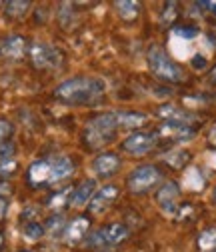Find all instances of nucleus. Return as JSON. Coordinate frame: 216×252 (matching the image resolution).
<instances>
[{
	"label": "nucleus",
	"mask_w": 216,
	"mask_h": 252,
	"mask_svg": "<svg viewBox=\"0 0 216 252\" xmlns=\"http://www.w3.org/2000/svg\"><path fill=\"white\" fill-rule=\"evenodd\" d=\"M106 94V82L98 76H72L54 88V98L66 106H96Z\"/></svg>",
	"instance_id": "f257e3e1"
},
{
	"label": "nucleus",
	"mask_w": 216,
	"mask_h": 252,
	"mask_svg": "<svg viewBox=\"0 0 216 252\" xmlns=\"http://www.w3.org/2000/svg\"><path fill=\"white\" fill-rule=\"evenodd\" d=\"M192 66H194V68H204V66H206V58L200 56V54H196V56L192 58Z\"/></svg>",
	"instance_id": "2f4dec72"
},
{
	"label": "nucleus",
	"mask_w": 216,
	"mask_h": 252,
	"mask_svg": "<svg viewBox=\"0 0 216 252\" xmlns=\"http://www.w3.org/2000/svg\"><path fill=\"white\" fill-rule=\"evenodd\" d=\"M30 8V2L26 0H12V2H6L4 4V12L8 18H22Z\"/></svg>",
	"instance_id": "4be33fe9"
},
{
	"label": "nucleus",
	"mask_w": 216,
	"mask_h": 252,
	"mask_svg": "<svg viewBox=\"0 0 216 252\" xmlns=\"http://www.w3.org/2000/svg\"><path fill=\"white\" fill-rule=\"evenodd\" d=\"M174 34L184 38V40H192L194 36H198V28H194V26H178V28H174Z\"/></svg>",
	"instance_id": "bb28decb"
},
{
	"label": "nucleus",
	"mask_w": 216,
	"mask_h": 252,
	"mask_svg": "<svg viewBox=\"0 0 216 252\" xmlns=\"http://www.w3.org/2000/svg\"><path fill=\"white\" fill-rule=\"evenodd\" d=\"M50 178H52V166L50 160H34L28 166L26 172V180L32 188H42V186H50Z\"/></svg>",
	"instance_id": "9b49d317"
},
{
	"label": "nucleus",
	"mask_w": 216,
	"mask_h": 252,
	"mask_svg": "<svg viewBox=\"0 0 216 252\" xmlns=\"http://www.w3.org/2000/svg\"><path fill=\"white\" fill-rule=\"evenodd\" d=\"M50 166H52V178H50V186L58 184L66 180L68 176H72L74 172V162L68 158V156H56V158H50Z\"/></svg>",
	"instance_id": "dca6fc26"
},
{
	"label": "nucleus",
	"mask_w": 216,
	"mask_h": 252,
	"mask_svg": "<svg viewBox=\"0 0 216 252\" xmlns=\"http://www.w3.org/2000/svg\"><path fill=\"white\" fill-rule=\"evenodd\" d=\"M202 6H206V10H210L212 14H216V2H200Z\"/></svg>",
	"instance_id": "473e14b6"
},
{
	"label": "nucleus",
	"mask_w": 216,
	"mask_h": 252,
	"mask_svg": "<svg viewBox=\"0 0 216 252\" xmlns=\"http://www.w3.org/2000/svg\"><path fill=\"white\" fill-rule=\"evenodd\" d=\"M212 200H214V204H216V188H214V192H212Z\"/></svg>",
	"instance_id": "e433bc0d"
},
{
	"label": "nucleus",
	"mask_w": 216,
	"mask_h": 252,
	"mask_svg": "<svg viewBox=\"0 0 216 252\" xmlns=\"http://www.w3.org/2000/svg\"><path fill=\"white\" fill-rule=\"evenodd\" d=\"M88 228H90V220L88 218H76V220H72V222L66 226L64 234H62L64 236V242L70 244V246H74L78 242H84L86 236H88Z\"/></svg>",
	"instance_id": "2eb2a0df"
},
{
	"label": "nucleus",
	"mask_w": 216,
	"mask_h": 252,
	"mask_svg": "<svg viewBox=\"0 0 216 252\" xmlns=\"http://www.w3.org/2000/svg\"><path fill=\"white\" fill-rule=\"evenodd\" d=\"M30 52V60H32V64L40 70H46V68H54L58 66L60 62V54L54 46H50L48 42L44 40H34L28 48Z\"/></svg>",
	"instance_id": "0eeeda50"
},
{
	"label": "nucleus",
	"mask_w": 216,
	"mask_h": 252,
	"mask_svg": "<svg viewBox=\"0 0 216 252\" xmlns=\"http://www.w3.org/2000/svg\"><path fill=\"white\" fill-rule=\"evenodd\" d=\"M210 80L216 84V66H214V68H212V72H210Z\"/></svg>",
	"instance_id": "c9c22d12"
},
{
	"label": "nucleus",
	"mask_w": 216,
	"mask_h": 252,
	"mask_svg": "<svg viewBox=\"0 0 216 252\" xmlns=\"http://www.w3.org/2000/svg\"><path fill=\"white\" fill-rule=\"evenodd\" d=\"M2 250H4V234L0 232V252H2Z\"/></svg>",
	"instance_id": "f704fd0d"
},
{
	"label": "nucleus",
	"mask_w": 216,
	"mask_h": 252,
	"mask_svg": "<svg viewBox=\"0 0 216 252\" xmlns=\"http://www.w3.org/2000/svg\"><path fill=\"white\" fill-rule=\"evenodd\" d=\"M90 168H92V172H94L96 178L106 180V178L114 176L120 170V158L112 152H104V154H98L96 158L92 160Z\"/></svg>",
	"instance_id": "9d476101"
},
{
	"label": "nucleus",
	"mask_w": 216,
	"mask_h": 252,
	"mask_svg": "<svg viewBox=\"0 0 216 252\" xmlns=\"http://www.w3.org/2000/svg\"><path fill=\"white\" fill-rule=\"evenodd\" d=\"M118 194H120L118 186H114V184H106V186H102L100 190H96L94 196L90 198V202H88V212H90L92 216H100V214H104V212L116 202Z\"/></svg>",
	"instance_id": "6e6552de"
},
{
	"label": "nucleus",
	"mask_w": 216,
	"mask_h": 252,
	"mask_svg": "<svg viewBox=\"0 0 216 252\" xmlns=\"http://www.w3.org/2000/svg\"><path fill=\"white\" fill-rule=\"evenodd\" d=\"M126 238H128V226L120 224V222H112V224L102 226L96 232L88 234L86 240H84V246L90 248V250H102V248L116 246L120 242H124Z\"/></svg>",
	"instance_id": "20e7f679"
},
{
	"label": "nucleus",
	"mask_w": 216,
	"mask_h": 252,
	"mask_svg": "<svg viewBox=\"0 0 216 252\" xmlns=\"http://www.w3.org/2000/svg\"><path fill=\"white\" fill-rule=\"evenodd\" d=\"M210 252H216V248H212V250H210Z\"/></svg>",
	"instance_id": "4c0bfd02"
},
{
	"label": "nucleus",
	"mask_w": 216,
	"mask_h": 252,
	"mask_svg": "<svg viewBox=\"0 0 216 252\" xmlns=\"http://www.w3.org/2000/svg\"><path fill=\"white\" fill-rule=\"evenodd\" d=\"M118 118V126L120 128H138V126L146 124L148 116L142 112H134V110H120L116 112Z\"/></svg>",
	"instance_id": "a211bd4d"
},
{
	"label": "nucleus",
	"mask_w": 216,
	"mask_h": 252,
	"mask_svg": "<svg viewBox=\"0 0 216 252\" xmlns=\"http://www.w3.org/2000/svg\"><path fill=\"white\" fill-rule=\"evenodd\" d=\"M156 114L164 120V122H184V124H192L196 120L194 114H190L188 110H184V108H178L174 104H164L156 110Z\"/></svg>",
	"instance_id": "f3484780"
},
{
	"label": "nucleus",
	"mask_w": 216,
	"mask_h": 252,
	"mask_svg": "<svg viewBox=\"0 0 216 252\" xmlns=\"http://www.w3.org/2000/svg\"><path fill=\"white\" fill-rule=\"evenodd\" d=\"M14 136V124L6 118H0V142H10Z\"/></svg>",
	"instance_id": "a878e982"
},
{
	"label": "nucleus",
	"mask_w": 216,
	"mask_h": 252,
	"mask_svg": "<svg viewBox=\"0 0 216 252\" xmlns=\"http://www.w3.org/2000/svg\"><path fill=\"white\" fill-rule=\"evenodd\" d=\"M176 2H166L164 10H162V24H172L174 16H176Z\"/></svg>",
	"instance_id": "c756f323"
},
{
	"label": "nucleus",
	"mask_w": 216,
	"mask_h": 252,
	"mask_svg": "<svg viewBox=\"0 0 216 252\" xmlns=\"http://www.w3.org/2000/svg\"><path fill=\"white\" fill-rule=\"evenodd\" d=\"M20 252H30V250H20Z\"/></svg>",
	"instance_id": "58836bf2"
},
{
	"label": "nucleus",
	"mask_w": 216,
	"mask_h": 252,
	"mask_svg": "<svg viewBox=\"0 0 216 252\" xmlns=\"http://www.w3.org/2000/svg\"><path fill=\"white\" fill-rule=\"evenodd\" d=\"M28 44H26V38L20 36V34H10L2 40V44H0V54L10 58V60H20L26 52Z\"/></svg>",
	"instance_id": "4468645a"
},
{
	"label": "nucleus",
	"mask_w": 216,
	"mask_h": 252,
	"mask_svg": "<svg viewBox=\"0 0 216 252\" xmlns=\"http://www.w3.org/2000/svg\"><path fill=\"white\" fill-rule=\"evenodd\" d=\"M146 60H148L150 72L156 78L166 80V82H182L184 80V70L168 56V52L162 46H156V44L150 46Z\"/></svg>",
	"instance_id": "7ed1b4c3"
},
{
	"label": "nucleus",
	"mask_w": 216,
	"mask_h": 252,
	"mask_svg": "<svg viewBox=\"0 0 216 252\" xmlns=\"http://www.w3.org/2000/svg\"><path fill=\"white\" fill-rule=\"evenodd\" d=\"M158 134L168 140L186 142L196 136V128L192 124H184V122H162V126L158 128Z\"/></svg>",
	"instance_id": "1a4fd4ad"
},
{
	"label": "nucleus",
	"mask_w": 216,
	"mask_h": 252,
	"mask_svg": "<svg viewBox=\"0 0 216 252\" xmlns=\"http://www.w3.org/2000/svg\"><path fill=\"white\" fill-rule=\"evenodd\" d=\"M198 246L204 252H210L212 248H216V228H206L200 232L198 236Z\"/></svg>",
	"instance_id": "5701e85b"
},
{
	"label": "nucleus",
	"mask_w": 216,
	"mask_h": 252,
	"mask_svg": "<svg viewBox=\"0 0 216 252\" xmlns=\"http://www.w3.org/2000/svg\"><path fill=\"white\" fill-rule=\"evenodd\" d=\"M68 224H64V216H52L48 222H46V232L52 234V236H58V234H64Z\"/></svg>",
	"instance_id": "b1692460"
},
{
	"label": "nucleus",
	"mask_w": 216,
	"mask_h": 252,
	"mask_svg": "<svg viewBox=\"0 0 216 252\" xmlns=\"http://www.w3.org/2000/svg\"><path fill=\"white\" fill-rule=\"evenodd\" d=\"M118 128L120 126H118L116 112L96 114L94 118H90L86 122V126H84V142L90 148L98 150V148H102V146H106L108 142L114 140Z\"/></svg>",
	"instance_id": "f03ea898"
},
{
	"label": "nucleus",
	"mask_w": 216,
	"mask_h": 252,
	"mask_svg": "<svg viewBox=\"0 0 216 252\" xmlns=\"http://www.w3.org/2000/svg\"><path fill=\"white\" fill-rule=\"evenodd\" d=\"M94 188H96V180H94V178L82 180V182L74 188V190H72V194H70V198H68V206L80 208V206L88 204L90 198L94 196Z\"/></svg>",
	"instance_id": "ddd939ff"
},
{
	"label": "nucleus",
	"mask_w": 216,
	"mask_h": 252,
	"mask_svg": "<svg viewBox=\"0 0 216 252\" xmlns=\"http://www.w3.org/2000/svg\"><path fill=\"white\" fill-rule=\"evenodd\" d=\"M16 170H18V162L16 160H4V162H0V178L12 176Z\"/></svg>",
	"instance_id": "c85d7f7f"
},
{
	"label": "nucleus",
	"mask_w": 216,
	"mask_h": 252,
	"mask_svg": "<svg viewBox=\"0 0 216 252\" xmlns=\"http://www.w3.org/2000/svg\"><path fill=\"white\" fill-rule=\"evenodd\" d=\"M158 132H146V130H140V132H132L130 136L124 138L122 142V150L132 154V156H144L148 152H152L158 144Z\"/></svg>",
	"instance_id": "423d86ee"
},
{
	"label": "nucleus",
	"mask_w": 216,
	"mask_h": 252,
	"mask_svg": "<svg viewBox=\"0 0 216 252\" xmlns=\"http://www.w3.org/2000/svg\"><path fill=\"white\" fill-rule=\"evenodd\" d=\"M58 22L64 28H72L76 24V12L70 2H62L58 6Z\"/></svg>",
	"instance_id": "412c9836"
},
{
	"label": "nucleus",
	"mask_w": 216,
	"mask_h": 252,
	"mask_svg": "<svg viewBox=\"0 0 216 252\" xmlns=\"http://www.w3.org/2000/svg\"><path fill=\"white\" fill-rule=\"evenodd\" d=\"M6 210H8V200H6L4 196H0V222H2V220H4Z\"/></svg>",
	"instance_id": "7c9ffc66"
},
{
	"label": "nucleus",
	"mask_w": 216,
	"mask_h": 252,
	"mask_svg": "<svg viewBox=\"0 0 216 252\" xmlns=\"http://www.w3.org/2000/svg\"><path fill=\"white\" fill-rule=\"evenodd\" d=\"M44 234H46L44 224L36 222V220H28V222L24 224V228H22V236H24L26 240H32V242L40 240Z\"/></svg>",
	"instance_id": "aec40b11"
},
{
	"label": "nucleus",
	"mask_w": 216,
	"mask_h": 252,
	"mask_svg": "<svg viewBox=\"0 0 216 252\" xmlns=\"http://www.w3.org/2000/svg\"><path fill=\"white\" fill-rule=\"evenodd\" d=\"M208 138H210V142L216 146V124L212 126V128H210V134H208Z\"/></svg>",
	"instance_id": "72a5a7b5"
},
{
	"label": "nucleus",
	"mask_w": 216,
	"mask_h": 252,
	"mask_svg": "<svg viewBox=\"0 0 216 252\" xmlns=\"http://www.w3.org/2000/svg\"><path fill=\"white\" fill-rule=\"evenodd\" d=\"M188 158H190V154H188V152H184V150H174L172 154L166 156V162L172 164L174 168H182L184 164L188 162Z\"/></svg>",
	"instance_id": "393cba45"
},
{
	"label": "nucleus",
	"mask_w": 216,
	"mask_h": 252,
	"mask_svg": "<svg viewBox=\"0 0 216 252\" xmlns=\"http://www.w3.org/2000/svg\"><path fill=\"white\" fill-rule=\"evenodd\" d=\"M178 198H180V186H178V182H166V184H162L158 188V192H156V202H158V206L166 214H176Z\"/></svg>",
	"instance_id": "f8f14e48"
},
{
	"label": "nucleus",
	"mask_w": 216,
	"mask_h": 252,
	"mask_svg": "<svg viewBox=\"0 0 216 252\" xmlns=\"http://www.w3.org/2000/svg\"><path fill=\"white\" fill-rule=\"evenodd\" d=\"M114 6H116V10H118L120 18H122V20H128V22L134 20V18L140 14V4L134 2V0H118Z\"/></svg>",
	"instance_id": "6ab92c4d"
},
{
	"label": "nucleus",
	"mask_w": 216,
	"mask_h": 252,
	"mask_svg": "<svg viewBox=\"0 0 216 252\" xmlns=\"http://www.w3.org/2000/svg\"><path fill=\"white\" fill-rule=\"evenodd\" d=\"M162 180V172L154 166V164H142L136 166L130 174H128V190L134 194H146L152 188H156V184H160Z\"/></svg>",
	"instance_id": "39448f33"
},
{
	"label": "nucleus",
	"mask_w": 216,
	"mask_h": 252,
	"mask_svg": "<svg viewBox=\"0 0 216 252\" xmlns=\"http://www.w3.org/2000/svg\"><path fill=\"white\" fill-rule=\"evenodd\" d=\"M16 152V146L10 142H0V162H4V160H12V156Z\"/></svg>",
	"instance_id": "cd10ccee"
}]
</instances>
